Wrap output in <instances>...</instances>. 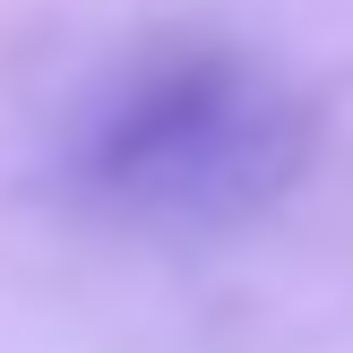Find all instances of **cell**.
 Returning a JSON list of instances; mask_svg holds the SVG:
<instances>
[{
    "mask_svg": "<svg viewBox=\"0 0 353 353\" xmlns=\"http://www.w3.org/2000/svg\"><path fill=\"white\" fill-rule=\"evenodd\" d=\"M310 155L319 121L276 69L224 43H172L78 103L61 138V190L103 224L224 233L268 216Z\"/></svg>",
    "mask_w": 353,
    "mask_h": 353,
    "instance_id": "cell-1",
    "label": "cell"
}]
</instances>
